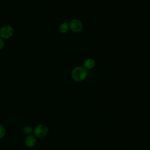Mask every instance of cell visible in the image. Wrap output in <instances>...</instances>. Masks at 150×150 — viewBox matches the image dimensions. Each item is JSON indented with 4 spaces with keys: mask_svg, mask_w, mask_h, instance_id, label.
<instances>
[{
    "mask_svg": "<svg viewBox=\"0 0 150 150\" xmlns=\"http://www.w3.org/2000/svg\"><path fill=\"white\" fill-rule=\"evenodd\" d=\"M71 77L76 81H81L85 79L87 76V71L85 68L78 66L73 69L71 71Z\"/></svg>",
    "mask_w": 150,
    "mask_h": 150,
    "instance_id": "1",
    "label": "cell"
},
{
    "mask_svg": "<svg viewBox=\"0 0 150 150\" xmlns=\"http://www.w3.org/2000/svg\"><path fill=\"white\" fill-rule=\"evenodd\" d=\"M13 33L14 29L10 25H4L0 29V38L3 39H8L11 38Z\"/></svg>",
    "mask_w": 150,
    "mask_h": 150,
    "instance_id": "2",
    "label": "cell"
},
{
    "mask_svg": "<svg viewBox=\"0 0 150 150\" xmlns=\"http://www.w3.org/2000/svg\"><path fill=\"white\" fill-rule=\"evenodd\" d=\"M48 128L43 124H39L33 129L34 135L38 138H43L48 133Z\"/></svg>",
    "mask_w": 150,
    "mask_h": 150,
    "instance_id": "3",
    "label": "cell"
},
{
    "mask_svg": "<svg viewBox=\"0 0 150 150\" xmlns=\"http://www.w3.org/2000/svg\"><path fill=\"white\" fill-rule=\"evenodd\" d=\"M69 28H70V29L74 32H80L83 29L82 23L81 22V21L77 19L71 20L69 23Z\"/></svg>",
    "mask_w": 150,
    "mask_h": 150,
    "instance_id": "4",
    "label": "cell"
},
{
    "mask_svg": "<svg viewBox=\"0 0 150 150\" xmlns=\"http://www.w3.org/2000/svg\"><path fill=\"white\" fill-rule=\"evenodd\" d=\"M37 143L36 137L35 135H28L25 139V144L26 146L29 148H32L36 145Z\"/></svg>",
    "mask_w": 150,
    "mask_h": 150,
    "instance_id": "5",
    "label": "cell"
},
{
    "mask_svg": "<svg viewBox=\"0 0 150 150\" xmlns=\"http://www.w3.org/2000/svg\"><path fill=\"white\" fill-rule=\"evenodd\" d=\"M95 65V62L93 59H87L84 62V66L85 69H91L94 67Z\"/></svg>",
    "mask_w": 150,
    "mask_h": 150,
    "instance_id": "6",
    "label": "cell"
},
{
    "mask_svg": "<svg viewBox=\"0 0 150 150\" xmlns=\"http://www.w3.org/2000/svg\"><path fill=\"white\" fill-rule=\"evenodd\" d=\"M69 30V25L67 22H63L59 26V30L62 33H67Z\"/></svg>",
    "mask_w": 150,
    "mask_h": 150,
    "instance_id": "7",
    "label": "cell"
},
{
    "mask_svg": "<svg viewBox=\"0 0 150 150\" xmlns=\"http://www.w3.org/2000/svg\"><path fill=\"white\" fill-rule=\"evenodd\" d=\"M23 132L25 134H30L33 132V129L30 126H25L23 128Z\"/></svg>",
    "mask_w": 150,
    "mask_h": 150,
    "instance_id": "8",
    "label": "cell"
},
{
    "mask_svg": "<svg viewBox=\"0 0 150 150\" xmlns=\"http://www.w3.org/2000/svg\"><path fill=\"white\" fill-rule=\"evenodd\" d=\"M5 135V129L4 127L0 124V139L2 138Z\"/></svg>",
    "mask_w": 150,
    "mask_h": 150,
    "instance_id": "9",
    "label": "cell"
},
{
    "mask_svg": "<svg viewBox=\"0 0 150 150\" xmlns=\"http://www.w3.org/2000/svg\"><path fill=\"white\" fill-rule=\"evenodd\" d=\"M5 46V42L3 39L0 38V50L2 49Z\"/></svg>",
    "mask_w": 150,
    "mask_h": 150,
    "instance_id": "10",
    "label": "cell"
}]
</instances>
